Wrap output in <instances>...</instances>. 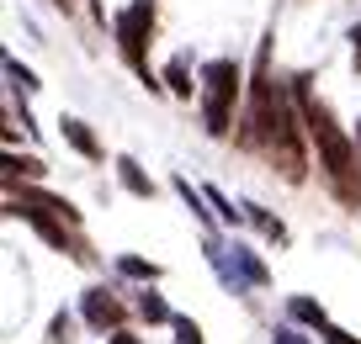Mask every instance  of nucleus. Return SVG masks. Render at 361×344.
<instances>
[{
	"instance_id": "1",
	"label": "nucleus",
	"mask_w": 361,
	"mask_h": 344,
	"mask_svg": "<svg viewBox=\"0 0 361 344\" xmlns=\"http://www.w3.org/2000/svg\"><path fill=\"white\" fill-rule=\"evenodd\" d=\"M298 106H303V122H308V138H314L319 159H324L329 180H335L340 191L350 196V175H356V148L345 144V133L335 127V117H329V106H319L308 90H298Z\"/></svg>"
},
{
	"instance_id": "2",
	"label": "nucleus",
	"mask_w": 361,
	"mask_h": 344,
	"mask_svg": "<svg viewBox=\"0 0 361 344\" xmlns=\"http://www.w3.org/2000/svg\"><path fill=\"white\" fill-rule=\"evenodd\" d=\"M234 101H239V64L234 58H213L202 69V122L213 138L234 127Z\"/></svg>"
},
{
	"instance_id": "3",
	"label": "nucleus",
	"mask_w": 361,
	"mask_h": 344,
	"mask_svg": "<svg viewBox=\"0 0 361 344\" xmlns=\"http://www.w3.org/2000/svg\"><path fill=\"white\" fill-rule=\"evenodd\" d=\"M149 32H154V0H133V6L117 16V43H123V58L138 69V79H144V85H154V75H149V64H144Z\"/></svg>"
},
{
	"instance_id": "4",
	"label": "nucleus",
	"mask_w": 361,
	"mask_h": 344,
	"mask_svg": "<svg viewBox=\"0 0 361 344\" xmlns=\"http://www.w3.org/2000/svg\"><path fill=\"white\" fill-rule=\"evenodd\" d=\"M85 323L90 329H117V323H123V307H117L106 291H85Z\"/></svg>"
},
{
	"instance_id": "5",
	"label": "nucleus",
	"mask_w": 361,
	"mask_h": 344,
	"mask_svg": "<svg viewBox=\"0 0 361 344\" xmlns=\"http://www.w3.org/2000/svg\"><path fill=\"white\" fill-rule=\"evenodd\" d=\"M11 212H16V217H27V222H32V228H37V234H43V238H48L54 249H69V234H64V222H54L48 212H32V207H11Z\"/></svg>"
},
{
	"instance_id": "6",
	"label": "nucleus",
	"mask_w": 361,
	"mask_h": 344,
	"mask_svg": "<svg viewBox=\"0 0 361 344\" xmlns=\"http://www.w3.org/2000/svg\"><path fill=\"white\" fill-rule=\"evenodd\" d=\"M59 127H64V138H69V144H75V148H80V154H85V159H102V144H96V138L85 133V122H75V117H64V122H59Z\"/></svg>"
},
{
	"instance_id": "7",
	"label": "nucleus",
	"mask_w": 361,
	"mask_h": 344,
	"mask_svg": "<svg viewBox=\"0 0 361 344\" xmlns=\"http://www.w3.org/2000/svg\"><path fill=\"white\" fill-rule=\"evenodd\" d=\"M234 265H239V276H245L250 286H266V265H260L250 249H234Z\"/></svg>"
},
{
	"instance_id": "8",
	"label": "nucleus",
	"mask_w": 361,
	"mask_h": 344,
	"mask_svg": "<svg viewBox=\"0 0 361 344\" xmlns=\"http://www.w3.org/2000/svg\"><path fill=\"white\" fill-rule=\"evenodd\" d=\"M165 79H170V90H176V96H192V75H186V53H180V58H170Z\"/></svg>"
},
{
	"instance_id": "9",
	"label": "nucleus",
	"mask_w": 361,
	"mask_h": 344,
	"mask_svg": "<svg viewBox=\"0 0 361 344\" xmlns=\"http://www.w3.org/2000/svg\"><path fill=\"white\" fill-rule=\"evenodd\" d=\"M117 170H123V186L133 191V196H149V180L138 175V165H133V159H117Z\"/></svg>"
},
{
	"instance_id": "10",
	"label": "nucleus",
	"mask_w": 361,
	"mask_h": 344,
	"mask_svg": "<svg viewBox=\"0 0 361 344\" xmlns=\"http://www.w3.org/2000/svg\"><path fill=\"white\" fill-rule=\"evenodd\" d=\"M293 318L314 323V329H324V323H329V318H324V307H319V302H308V297H298V302H293Z\"/></svg>"
},
{
	"instance_id": "11",
	"label": "nucleus",
	"mask_w": 361,
	"mask_h": 344,
	"mask_svg": "<svg viewBox=\"0 0 361 344\" xmlns=\"http://www.w3.org/2000/svg\"><path fill=\"white\" fill-rule=\"evenodd\" d=\"M138 312H144L149 323H170V307H165V302H159V297H149V291H144V297H138Z\"/></svg>"
},
{
	"instance_id": "12",
	"label": "nucleus",
	"mask_w": 361,
	"mask_h": 344,
	"mask_svg": "<svg viewBox=\"0 0 361 344\" xmlns=\"http://www.w3.org/2000/svg\"><path fill=\"white\" fill-rule=\"evenodd\" d=\"M170 329H176V344H202V329L192 318H170Z\"/></svg>"
},
{
	"instance_id": "13",
	"label": "nucleus",
	"mask_w": 361,
	"mask_h": 344,
	"mask_svg": "<svg viewBox=\"0 0 361 344\" xmlns=\"http://www.w3.org/2000/svg\"><path fill=\"white\" fill-rule=\"evenodd\" d=\"M123 265V276H138V281H154L159 276V265H144V260H117Z\"/></svg>"
},
{
	"instance_id": "14",
	"label": "nucleus",
	"mask_w": 361,
	"mask_h": 344,
	"mask_svg": "<svg viewBox=\"0 0 361 344\" xmlns=\"http://www.w3.org/2000/svg\"><path fill=\"white\" fill-rule=\"evenodd\" d=\"M6 75H11V85H16V90H37V79L27 75V69L16 64V58H6Z\"/></svg>"
},
{
	"instance_id": "15",
	"label": "nucleus",
	"mask_w": 361,
	"mask_h": 344,
	"mask_svg": "<svg viewBox=\"0 0 361 344\" xmlns=\"http://www.w3.org/2000/svg\"><path fill=\"white\" fill-rule=\"evenodd\" d=\"M6 170H11V175H16V170H22V175H43V165H37V159H6Z\"/></svg>"
},
{
	"instance_id": "16",
	"label": "nucleus",
	"mask_w": 361,
	"mask_h": 344,
	"mask_svg": "<svg viewBox=\"0 0 361 344\" xmlns=\"http://www.w3.org/2000/svg\"><path fill=\"white\" fill-rule=\"evenodd\" d=\"M324 344H361V339H350L345 329H329V323H324Z\"/></svg>"
},
{
	"instance_id": "17",
	"label": "nucleus",
	"mask_w": 361,
	"mask_h": 344,
	"mask_svg": "<svg viewBox=\"0 0 361 344\" xmlns=\"http://www.w3.org/2000/svg\"><path fill=\"white\" fill-rule=\"evenodd\" d=\"M276 344H303V339H298L293 329H282V333H276Z\"/></svg>"
},
{
	"instance_id": "18",
	"label": "nucleus",
	"mask_w": 361,
	"mask_h": 344,
	"mask_svg": "<svg viewBox=\"0 0 361 344\" xmlns=\"http://www.w3.org/2000/svg\"><path fill=\"white\" fill-rule=\"evenodd\" d=\"M350 43H356V69H361V22H356V32H350Z\"/></svg>"
},
{
	"instance_id": "19",
	"label": "nucleus",
	"mask_w": 361,
	"mask_h": 344,
	"mask_svg": "<svg viewBox=\"0 0 361 344\" xmlns=\"http://www.w3.org/2000/svg\"><path fill=\"white\" fill-rule=\"evenodd\" d=\"M112 344H138V339H133V333H112Z\"/></svg>"
}]
</instances>
